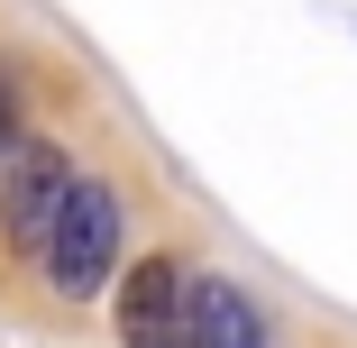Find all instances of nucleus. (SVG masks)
<instances>
[{"mask_svg":"<svg viewBox=\"0 0 357 348\" xmlns=\"http://www.w3.org/2000/svg\"><path fill=\"white\" fill-rule=\"evenodd\" d=\"M74 192H83L74 156H64V147H46V137H28V147L0 165V229H10V248L46 266V248H55L64 211H74Z\"/></svg>","mask_w":357,"mask_h":348,"instance_id":"nucleus-1","label":"nucleus"},{"mask_svg":"<svg viewBox=\"0 0 357 348\" xmlns=\"http://www.w3.org/2000/svg\"><path fill=\"white\" fill-rule=\"evenodd\" d=\"M110 275H119V192L83 174L74 211H64V229H55V248H46V285H55L64 303H92Z\"/></svg>","mask_w":357,"mask_h":348,"instance_id":"nucleus-2","label":"nucleus"},{"mask_svg":"<svg viewBox=\"0 0 357 348\" xmlns=\"http://www.w3.org/2000/svg\"><path fill=\"white\" fill-rule=\"evenodd\" d=\"M192 330V275L174 257H137L119 275V339L128 348H183Z\"/></svg>","mask_w":357,"mask_h":348,"instance_id":"nucleus-3","label":"nucleus"},{"mask_svg":"<svg viewBox=\"0 0 357 348\" xmlns=\"http://www.w3.org/2000/svg\"><path fill=\"white\" fill-rule=\"evenodd\" d=\"M183 348H266V312L229 285V275H192V330Z\"/></svg>","mask_w":357,"mask_h":348,"instance_id":"nucleus-4","label":"nucleus"},{"mask_svg":"<svg viewBox=\"0 0 357 348\" xmlns=\"http://www.w3.org/2000/svg\"><path fill=\"white\" fill-rule=\"evenodd\" d=\"M19 147H28V137H19V83H10V74H0V165H10Z\"/></svg>","mask_w":357,"mask_h":348,"instance_id":"nucleus-5","label":"nucleus"}]
</instances>
